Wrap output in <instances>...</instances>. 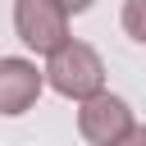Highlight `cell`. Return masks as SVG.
Segmentation results:
<instances>
[{
	"mask_svg": "<svg viewBox=\"0 0 146 146\" xmlns=\"http://www.w3.org/2000/svg\"><path fill=\"white\" fill-rule=\"evenodd\" d=\"M41 78H46V87L55 91V96H64V100H91V96H100L105 91V59H100V50L96 46H87V41H78V36H68L55 55H46V68H41Z\"/></svg>",
	"mask_w": 146,
	"mask_h": 146,
	"instance_id": "cell-1",
	"label": "cell"
},
{
	"mask_svg": "<svg viewBox=\"0 0 146 146\" xmlns=\"http://www.w3.org/2000/svg\"><path fill=\"white\" fill-rule=\"evenodd\" d=\"M14 32L36 55H55L73 36L68 32V9L59 0H14Z\"/></svg>",
	"mask_w": 146,
	"mask_h": 146,
	"instance_id": "cell-2",
	"label": "cell"
},
{
	"mask_svg": "<svg viewBox=\"0 0 146 146\" xmlns=\"http://www.w3.org/2000/svg\"><path fill=\"white\" fill-rule=\"evenodd\" d=\"M132 128H137V114L114 91H100V96L78 105V132H82L87 146H119Z\"/></svg>",
	"mask_w": 146,
	"mask_h": 146,
	"instance_id": "cell-3",
	"label": "cell"
},
{
	"mask_svg": "<svg viewBox=\"0 0 146 146\" xmlns=\"http://www.w3.org/2000/svg\"><path fill=\"white\" fill-rule=\"evenodd\" d=\"M46 91V78L36 68V59L27 55H0V119H18L27 114Z\"/></svg>",
	"mask_w": 146,
	"mask_h": 146,
	"instance_id": "cell-4",
	"label": "cell"
},
{
	"mask_svg": "<svg viewBox=\"0 0 146 146\" xmlns=\"http://www.w3.org/2000/svg\"><path fill=\"white\" fill-rule=\"evenodd\" d=\"M119 23H123V32H128L137 46H146V0H123Z\"/></svg>",
	"mask_w": 146,
	"mask_h": 146,
	"instance_id": "cell-5",
	"label": "cell"
},
{
	"mask_svg": "<svg viewBox=\"0 0 146 146\" xmlns=\"http://www.w3.org/2000/svg\"><path fill=\"white\" fill-rule=\"evenodd\" d=\"M119 146H146V123H137V128H132V132H128Z\"/></svg>",
	"mask_w": 146,
	"mask_h": 146,
	"instance_id": "cell-6",
	"label": "cell"
},
{
	"mask_svg": "<svg viewBox=\"0 0 146 146\" xmlns=\"http://www.w3.org/2000/svg\"><path fill=\"white\" fill-rule=\"evenodd\" d=\"M59 5H64V9H68V18H73V14H87L96 0H59Z\"/></svg>",
	"mask_w": 146,
	"mask_h": 146,
	"instance_id": "cell-7",
	"label": "cell"
}]
</instances>
